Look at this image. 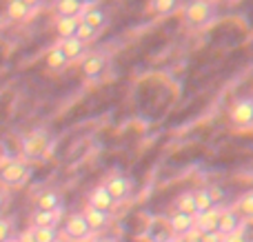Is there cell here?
Here are the masks:
<instances>
[{
	"mask_svg": "<svg viewBox=\"0 0 253 242\" xmlns=\"http://www.w3.org/2000/svg\"><path fill=\"white\" fill-rule=\"evenodd\" d=\"M83 216H84V220H87L89 231H91V234H100V231H105L107 227H109V222H111L109 213H105V211H98V209L89 207V204H87V207H84Z\"/></svg>",
	"mask_w": 253,
	"mask_h": 242,
	"instance_id": "obj_11",
	"label": "cell"
},
{
	"mask_svg": "<svg viewBox=\"0 0 253 242\" xmlns=\"http://www.w3.org/2000/svg\"><path fill=\"white\" fill-rule=\"evenodd\" d=\"M65 236L67 240L76 242L83 238H91V231H89V225L84 220L83 213H71L69 218L65 220Z\"/></svg>",
	"mask_w": 253,
	"mask_h": 242,
	"instance_id": "obj_5",
	"label": "cell"
},
{
	"mask_svg": "<svg viewBox=\"0 0 253 242\" xmlns=\"http://www.w3.org/2000/svg\"><path fill=\"white\" fill-rule=\"evenodd\" d=\"M180 242H202V234L193 227L191 231H187L184 236H180Z\"/></svg>",
	"mask_w": 253,
	"mask_h": 242,
	"instance_id": "obj_29",
	"label": "cell"
},
{
	"mask_svg": "<svg viewBox=\"0 0 253 242\" xmlns=\"http://www.w3.org/2000/svg\"><path fill=\"white\" fill-rule=\"evenodd\" d=\"M44 65H47V69H51V71H62L67 65H69V58L65 56V51L60 49V44H56V47H51L47 51V56H44Z\"/></svg>",
	"mask_w": 253,
	"mask_h": 242,
	"instance_id": "obj_16",
	"label": "cell"
},
{
	"mask_svg": "<svg viewBox=\"0 0 253 242\" xmlns=\"http://www.w3.org/2000/svg\"><path fill=\"white\" fill-rule=\"evenodd\" d=\"M31 11H34V9L27 7V4L20 2V0H9L7 2V16L11 18V20H16V22L27 20V18L31 16Z\"/></svg>",
	"mask_w": 253,
	"mask_h": 242,
	"instance_id": "obj_20",
	"label": "cell"
},
{
	"mask_svg": "<svg viewBox=\"0 0 253 242\" xmlns=\"http://www.w3.org/2000/svg\"><path fill=\"white\" fill-rule=\"evenodd\" d=\"M93 242H118L114 236H100V238H93Z\"/></svg>",
	"mask_w": 253,
	"mask_h": 242,
	"instance_id": "obj_33",
	"label": "cell"
},
{
	"mask_svg": "<svg viewBox=\"0 0 253 242\" xmlns=\"http://www.w3.org/2000/svg\"><path fill=\"white\" fill-rule=\"evenodd\" d=\"M78 27H80V18H56V34L60 36V40L74 38Z\"/></svg>",
	"mask_w": 253,
	"mask_h": 242,
	"instance_id": "obj_18",
	"label": "cell"
},
{
	"mask_svg": "<svg viewBox=\"0 0 253 242\" xmlns=\"http://www.w3.org/2000/svg\"><path fill=\"white\" fill-rule=\"evenodd\" d=\"M13 238V222L9 218L0 216V242H11Z\"/></svg>",
	"mask_w": 253,
	"mask_h": 242,
	"instance_id": "obj_26",
	"label": "cell"
},
{
	"mask_svg": "<svg viewBox=\"0 0 253 242\" xmlns=\"http://www.w3.org/2000/svg\"><path fill=\"white\" fill-rule=\"evenodd\" d=\"M18 242H36V240H34V236H31V231L27 229L25 234H20V236H18Z\"/></svg>",
	"mask_w": 253,
	"mask_h": 242,
	"instance_id": "obj_32",
	"label": "cell"
},
{
	"mask_svg": "<svg viewBox=\"0 0 253 242\" xmlns=\"http://www.w3.org/2000/svg\"><path fill=\"white\" fill-rule=\"evenodd\" d=\"M215 4L211 0H191L184 7V20L193 27H205L213 20Z\"/></svg>",
	"mask_w": 253,
	"mask_h": 242,
	"instance_id": "obj_3",
	"label": "cell"
},
{
	"mask_svg": "<svg viewBox=\"0 0 253 242\" xmlns=\"http://www.w3.org/2000/svg\"><path fill=\"white\" fill-rule=\"evenodd\" d=\"M167 225H169L171 234L175 236V238H180V236H184L187 231H191L193 227H196V216H187V213H171L169 220H167Z\"/></svg>",
	"mask_w": 253,
	"mask_h": 242,
	"instance_id": "obj_10",
	"label": "cell"
},
{
	"mask_svg": "<svg viewBox=\"0 0 253 242\" xmlns=\"http://www.w3.org/2000/svg\"><path fill=\"white\" fill-rule=\"evenodd\" d=\"M80 20H83L84 25H89L91 29L100 31L107 22V13L102 11L100 7H87V9H83V13H80Z\"/></svg>",
	"mask_w": 253,
	"mask_h": 242,
	"instance_id": "obj_14",
	"label": "cell"
},
{
	"mask_svg": "<svg viewBox=\"0 0 253 242\" xmlns=\"http://www.w3.org/2000/svg\"><path fill=\"white\" fill-rule=\"evenodd\" d=\"M62 211H34L31 216V227H53L56 229L60 222Z\"/></svg>",
	"mask_w": 253,
	"mask_h": 242,
	"instance_id": "obj_19",
	"label": "cell"
},
{
	"mask_svg": "<svg viewBox=\"0 0 253 242\" xmlns=\"http://www.w3.org/2000/svg\"><path fill=\"white\" fill-rule=\"evenodd\" d=\"M202 242H224V236L220 231H211V234H202Z\"/></svg>",
	"mask_w": 253,
	"mask_h": 242,
	"instance_id": "obj_30",
	"label": "cell"
},
{
	"mask_svg": "<svg viewBox=\"0 0 253 242\" xmlns=\"http://www.w3.org/2000/svg\"><path fill=\"white\" fill-rule=\"evenodd\" d=\"M96 36H98V31H96V29H91L89 25H84V22L80 20V27H78V31H76V38L83 40V42L87 44V42H91V40L96 38Z\"/></svg>",
	"mask_w": 253,
	"mask_h": 242,
	"instance_id": "obj_27",
	"label": "cell"
},
{
	"mask_svg": "<svg viewBox=\"0 0 253 242\" xmlns=\"http://www.w3.org/2000/svg\"><path fill=\"white\" fill-rule=\"evenodd\" d=\"M107 191L111 194V198L116 200V204L118 202H125L126 198L131 196V180L125 176H111L109 180L105 182Z\"/></svg>",
	"mask_w": 253,
	"mask_h": 242,
	"instance_id": "obj_8",
	"label": "cell"
},
{
	"mask_svg": "<svg viewBox=\"0 0 253 242\" xmlns=\"http://www.w3.org/2000/svg\"><path fill=\"white\" fill-rule=\"evenodd\" d=\"M229 118H231V124H236V127H253V98H238L229 109Z\"/></svg>",
	"mask_w": 253,
	"mask_h": 242,
	"instance_id": "obj_4",
	"label": "cell"
},
{
	"mask_svg": "<svg viewBox=\"0 0 253 242\" xmlns=\"http://www.w3.org/2000/svg\"><path fill=\"white\" fill-rule=\"evenodd\" d=\"M236 211L240 213V216L253 218V191H247V194H242V196H240Z\"/></svg>",
	"mask_w": 253,
	"mask_h": 242,
	"instance_id": "obj_25",
	"label": "cell"
},
{
	"mask_svg": "<svg viewBox=\"0 0 253 242\" xmlns=\"http://www.w3.org/2000/svg\"><path fill=\"white\" fill-rule=\"evenodd\" d=\"M7 202H9V198H7V191H4V189H0V216H2V211H4V207H7Z\"/></svg>",
	"mask_w": 253,
	"mask_h": 242,
	"instance_id": "obj_31",
	"label": "cell"
},
{
	"mask_svg": "<svg viewBox=\"0 0 253 242\" xmlns=\"http://www.w3.org/2000/svg\"><path fill=\"white\" fill-rule=\"evenodd\" d=\"M58 44H60V49L65 51V56L69 58V62H71V60H78V58L84 53V49H87V44H84L83 40H78L76 36H74V38H65V40H60Z\"/></svg>",
	"mask_w": 253,
	"mask_h": 242,
	"instance_id": "obj_17",
	"label": "cell"
},
{
	"mask_svg": "<svg viewBox=\"0 0 253 242\" xmlns=\"http://www.w3.org/2000/svg\"><path fill=\"white\" fill-rule=\"evenodd\" d=\"M76 242H93V236H91V238H83V240H76Z\"/></svg>",
	"mask_w": 253,
	"mask_h": 242,
	"instance_id": "obj_36",
	"label": "cell"
},
{
	"mask_svg": "<svg viewBox=\"0 0 253 242\" xmlns=\"http://www.w3.org/2000/svg\"><path fill=\"white\" fill-rule=\"evenodd\" d=\"M53 242H69V240H67V238H62V236H58V238L53 240Z\"/></svg>",
	"mask_w": 253,
	"mask_h": 242,
	"instance_id": "obj_35",
	"label": "cell"
},
{
	"mask_svg": "<svg viewBox=\"0 0 253 242\" xmlns=\"http://www.w3.org/2000/svg\"><path fill=\"white\" fill-rule=\"evenodd\" d=\"M238 229H242V218L236 209H220V222H218V231L222 236H231Z\"/></svg>",
	"mask_w": 253,
	"mask_h": 242,
	"instance_id": "obj_9",
	"label": "cell"
},
{
	"mask_svg": "<svg viewBox=\"0 0 253 242\" xmlns=\"http://www.w3.org/2000/svg\"><path fill=\"white\" fill-rule=\"evenodd\" d=\"M218 222H220V209L213 207L205 213H198L196 229L200 231V234H211V231H218Z\"/></svg>",
	"mask_w": 253,
	"mask_h": 242,
	"instance_id": "obj_12",
	"label": "cell"
},
{
	"mask_svg": "<svg viewBox=\"0 0 253 242\" xmlns=\"http://www.w3.org/2000/svg\"><path fill=\"white\" fill-rule=\"evenodd\" d=\"M51 149V136H49L44 129H36V131L27 133L20 142V151H22V158L27 162H38L42 160L44 156L49 154Z\"/></svg>",
	"mask_w": 253,
	"mask_h": 242,
	"instance_id": "obj_1",
	"label": "cell"
},
{
	"mask_svg": "<svg viewBox=\"0 0 253 242\" xmlns=\"http://www.w3.org/2000/svg\"><path fill=\"white\" fill-rule=\"evenodd\" d=\"M36 211H62V198L58 191H42L36 200Z\"/></svg>",
	"mask_w": 253,
	"mask_h": 242,
	"instance_id": "obj_13",
	"label": "cell"
},
{
	"mask_svg": "<svg viewBox=\"0 0 253 242\" xmlns=\"http://www.w3.org/2000/svg\"><path fill=\"white\" fill-rule=\"evenodd\" d=\"M83 9H84L83 0H56L58 18H80Z\"/></svg>",
	"mask_w": 253,
	"mask_h": 242,
	"instance_id": "obj_15",
	"label": "cell"
},
{
	"mask_svg": "<svg viewBox=\"0 0 253 242\" xmlns=\"http://www.w3.org/2000/svg\"><path fill=\"white\" fill-rule=\"evenodd\" d=\"M107 65H109V58H107V53H89L87 58L83 60V74L87 76V78H100L102 74H105Z\"/></svg>",
	"mask_w": 253,
	"mask_h": 242,
	"instance_id": "obj_6",
	"label": "cell"
},
{
	"mask_svg": "<svg viewBox=\"0 0 253 242\" xmlns=\"http://www.w3.org/2000/svg\"><path fill=\"white\" fill-rule=\"evenodd\" d=\"M171 242H180V238H173V240H171Z\"/></svg>",
	"mask_w": 253,
	"mask_h": 242,
	"instance_id": "obj_37",
	"label": "cell"
},
{
	"mask_svg": "<svg viewBox=\"0 0 253 242\" xmlns=\"http://www.w3.org/2000/svg\"><path fill=\"white\" fill-rule=\"evenodd\" d=\"M29 231L36 242H53L58 238V231L53 227H31Z\"/></svg>",
	"mask_w": 253,
	"mask_h": 242,
	"instance_id": "obj_24",
	"label": "cell"
},
{
	"mask_svg": "<svg viewBox=\"0 0 253 242\" xmlns=\"http://www.w3.org/2000/svg\"><path fill=\"white\" fill-rule=\"evenodd\" d=\"M11 242H18V240H11Z\"/></svg>",
	"mask_w": 253,
	"mask_h": 242,
	"instance_id": "obj_38",
	"label": "cell"
},
{
	"mask_svg": "<svg viewBox=\"0 0 253 242\" xmlns=\"http://www.w3.org/2000/svg\"><path fill=\"white\" fill-rule=\"evenodd\" d=\"M180 0H151L149 2V9H151L156 16H169L178 9Z\"/></svg>",
	"mask_w": 253,
	"mask_h": 242,
	"instance_id": "obj_23",
	"label": "cell"
},
{
	"mask_svg": "<svg viewBox=\"0 0 253 242\" xmlns=\"http://www.w3.org/2000/svg\"><path fill=\"white\" fill-rule=\"evenodd\" d=\"M89 207L98 209V211H105V213H111L116 207V200L111 198V194L107 191L105 185H98L91 189V194H89Z\"/></svg>",
	"mask_w": 253,
	"mask_h": 242,
	"instance_id": "obj_7",
	"label": "cell"
},
{
	"mask_svg": "<svg viewBox=\"0 0 253 242\" xmlns=\"http://www.w3.org/2000/svg\"><path fill=\"white\" fill-rule=\"evenodd\" d=\"M20 2H25V4H27V7H31V9H34V7H36V4H38V2H40V0H20Z\"/></svg>",
	"mask_w": 253,
	"mask_h": 242,
	"instance_id": "obj_34",
	"label": "cell"
},
{
	"mask_svg": "<svg viewBox=\"0 0 253 242\" xmlns=\"http://www.w3.org/2000/svg\"><path fill=\"white\" fill-rule=\"evenodd\" d=\"M224 242H251V240H249V236H247L245 229H238L236 234L224 236Z\"/></svg>",
	"mask_w": 253,
	"mask_h": 242,
	"instance_id": "obj_28",
	"label": "cell"
},
{
	"mask_svg": "<svg viewBox=\"0 0 253 242\" xmlns=\"http://www.w3.org/2000/svg\"><path fill=\"white\" fill-rule=\"evenodd\" d=\"M175 211L187 213V216H196V200H193V191H182L175 198Z\"/></svg>",
	"mask_w": 253,
	"mask_h": 242,
	"instance_id": "obj_22",
	"label": "cell"
},
{
	"mask_svg": "<svg viewBox=\"0 0 253 242\" xmlns=\"http://www.w3.org/2000/svg\"><path fill=\"white\" fill-rule=\"evenodd\" d=\"M31 178V167L25 158H7L0 164V182L4 187H22Z\"/></svg>",
	"mask_w": 253,
	"mask_h": 242,
	"instance_id": "obj_2",
	"label": "cell"
},
{
	"mask_svg": "<svg viewBox=\"0 0 253 242\" xmlns=\"http://www.w3.org/2000/svg\"><path fill=\"white\" fill-rule=\"evenodd\" d=\"M193 200H196V216L198 213H205L209 209L215 207V200H213V194L209 189H198L193 191Z\"/></svg>",
	"mask_w": 253,
	"mask_h": 242,
	"instance_id": "obj_21",
	"label": "cell"
}]
</instances>
